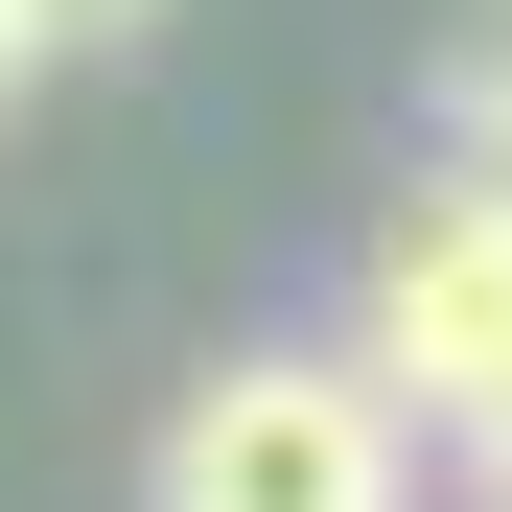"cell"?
Instances as JSON below:
<instances>
[{
    "mask_svg": "<svg viewBox=\"0 0 512 512\" xmlns=\"http://www.w3.org/2000/svg\"><path fill=\"white\" fill-rule=\"evenodd\" d=\"M419 117H443V163H466V187H512V0L443 47V94H419Z\"/></svg>",
    "mask_w": 512,
    "mask_h": 512,
    "instance_id": "cell-3",
    "label": "cell"
},
{
    "mask_svg": "<svg viewBox=\"0 0 512 512\" xmlns=\"http://www.w3.org/2000/svg\"><path fill=\"white\" fill-rule=\"evenodd\" d=\"M140 512H419V419H396V373L350 326L326 350H233V373L163 396Z\"/></svg>",
    "mask_w": 512,
    "mask_h": 512,
    "instance_id": "cell-1",
    "label": "cell"
},
{
    "mask_svg": "<svg viewBox=\"0 0 512 512\" xmlns=\"http://www.w3.org/2000/svg\"><path fill=\"white\" fill-rule=\"evenodd\" d=\"M350 350L396 373V419H489L512 396V187H396L350 256Z\"/></svg>",
    "mask_w": 512,
    "mask_h": 512,
    "instance_id": "cell-2",
    "label": "cell"
},
{
    "mask_svg": "<svg viewBox=\"0 0 512 512\" xmlns=\"http://www.w3.org/2000/svg\"><path fill=\"white\" fill-rule=\"evenodd\" d=\"M443 443H466V489H489V512H512V396H489V419H443Z\"/></svg>",
    "mask_w": 512,
    "mask_h": 512,
    "instance_id": "cell-5",
    "label": "cell"
},
{
    "mask_svg": "<svg viewBox=\"0 0 512 512\" xmlns=\"http://www.w3.org/2000/svg\"><path fill=\"white\" fill-rule=\"evenodd\" d=\"M24 70H47V24H24V0H0V117H24Z\"/></svg>",
    "mask_w": 512,
    "mask_h": 512,
    "instance_id": "cell-6",
    "label": "cell"
},
{
    "mask_svg": "<svg viewBox=\"0 0 512 512\" xmlns=\"http://www.w3.org/2000/svg\"><path fill=\"white\" fill-rule=\"evenodd\" d=\"M47 24V70H94V47H163V0H24Z\"/></svg>",
    "mask_w": 512,
    "mask_h": 512,
    "instance_id": "cell-4",
    "label": "cell"
}]
</instances>
